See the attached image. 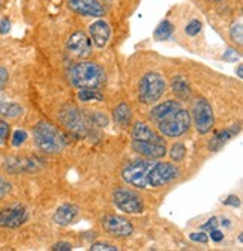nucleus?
I'll list each match as a JSON object with an SVG mask.
<instances>
[{
  "mask_svg": "<svg viewBox=\"0 0 243 251\" xmlns=\"http://www.w3.org/2000/svg\"><path fill=\"white\" fill-rule=\"evenodd\" d=\"M165 87H167V84L161 74L149 73L141 78V81L138 84V98L144 104L155 102L164 95Z\"/></svg>",
  "mask_w": 243,
  "mask_h": 251,
  "instance_id": "nucleus-4",
  "label": "nucleus"
},
{
  "mask_svg": "<svg viewBox=\"0 0 243 251\" xmlns=\"http://www.w3.org/2000/svg\"><path fill=\"white\" fill-rule=\"evenodd\" d=\"M225 204H231V206H239V204H240V200H239V197H236V196H230V197L225 200Z\"/></svg>",
  "mask_w": 243,
  "mask_h": 251,
  "instance_id": "nucleus-40",
  "label": "nucleus"
},
{
  "mask_svg": "<svg viewBox=\"0 0 243 251\" xmlns=\"http://www.w3.org/2000/svg\"><path fill=\"white\" fill-rule=\"evenodd\" d=\"M240 59V54L239 51H236L234 49H227L225 53H224V60L225 62H236Z\"/></svg>",
  "mask_w": 243,
  "mask_h": 251,
  "instance_id": "nucleus-31",
  "label": "nucleus"
},
{
  "mask_svg": "<svg viewBox=\"0 0 243 251\" xmlns=\"http://www.w3.org/2000/svg\"><path fill=\"white\" fill-rule=\"evenodd\" d=\"M66 49H68V53L72 57L86 59L92 54V42L84 32L77 30L69 36L68 44H66Z\"/></svg>",
  "mask_w": 243,
  "mask_h": 251,
  "instance_id": "nucleus-9",
  "label": "nucleus"
},
{
  "mask_svg": "<svg viewBox=\"0 0 243 251\" xmlns=\"http://www.w3.org/2000/svg\"><path fill=\"white\" fill-rule=\"evenodd\" d=\"M131 118H132V115H131V108H129L128 104L122 102V104H119L116 107V110H114V121L122 128L128 126L131 124Z\"/></svg>",
  "mask_w": 243,
  "mask_h": 251,
  "instance_id": "nucleus-21",
  "label": "nucleus"
},
{
  "mask_svg": "<svg viewBox=\"0 0 243 251\" xmlns=\"http://www.w3.org/2000/svg\"><path fill=\"white\" fill-rule=\"evenodd\" d=\"M29 218V212L23 206H9L0 211V227H8V229H15V227L23 226Z\"/></svg>",
  "mask_w": 243,
  "mask_h": 251,
  "instance_id": "nucleus-11",
  "label": "nucleus"
},
{
  "mask_svg": "<svg viewBox=\"0 0 243 251\" xmlns=\"http://www.w3.org/2000/svg\"><path fill=\"white\" fill-rule=\"evenodd\" d=\"M60 119H62V122L66 126H68L72 132H75V134H84L86 126H84V122H83V118L80 116V113L75 108H69L66 113H62Z\"/></svg>",
  "mask_w": 243,
  "mask_h": 251,
  "instance_id": "nucleus-17",
  "label": "nucleus"
},
{
  "mask_svg": "<svg viewBox=\"0 0 243 251\" xmlns=\"http://www.w3.org/2000/svg\"><path fill=\"white\" fill-rule=\"evenodd\" d=\"M11 29V23L8 18H3L2 21H0V33H8Z\"/></svg>",
  "mask_w": 243,
  "mask_h": 251,
  "instance_id": "nucleus-38",
  "label": "nucleus"
},
{
  "mask_svg": "<svg viewBox=\"0 0 243 251\" xmlns=\"http://www.w3.org/2000/svg\"><path fill=\"white\" fill-rule=\"evenodd\" d=\"M9 135V125L0 119V145H5Z\"/></svg>",
  "mask_w": 243,
  "mask_h": 251,
  "instance_id": "nucleus-29",
  "label": "nucleus"
},
{
  "mask_svg": "<svg viewBox=\"0 0 243 251\" xmlns=\"http://www.w3.org/2000/svg\"><path fill=\"white\" fill-rule=\"evenodd\" d=\"M170 155H171V159H173V161H176V163L182 161V159L185 158V155H186V148H185V145H183V143H176V145H173V148H171V151H170Z\"/></svg>",
  "mask_w": 243,
  "mask_h": 251,
  "instance_id": "nucleus-26",
  "label": "nucleus"
},
{
  "mask_svg": "<svg viewBox=\"0 0 243 251\" xmlns=\"http://www.w3.org/2000/svg\"><path fill=\"white\" fill-rule=\"evenodd\" d=\"M132 148H134V151L138 152L140 155L150 158V159L162 158L167 153L165 143H150V142H135L134 140Z\"/></svg>",
  "mask_w": 243,
  "mask_h": 251,
  "instance_id": "nucleus-14",
  "label": "nucleus"
},
{
  "mask_svg": "<svg viewBox=\"0 0 243 251\" xmlns=\"http://www.w3.org/2000/svg\"><path fill=\"white\" fill-rule=\"evenodd\" d=\"M173 32H174V26L168 20H164L156 27V30H155V38H156L158 41H165L173 35Z\"/></svg>",
  "mask_w": 243,
  "mask_h": 251,
  "instance_id": "nucleus-22",
  "label": "nucleus"
},
{
  "mask_svg": "<svg viewBox=\"0 0 243 251\" xmlns=\"http://www.w3.org/2000/svg\"><path fill=\"white\" fill-rule=\"evenodd\" d=\"M180 175V170L174 164L170 163H155L150 175H149V184L152 188H159L167 185L168 182L177 179Z\"/></svg>",
  "mask_w": 243,
  "mask_h": 251,
  "instance_id": "nucleus-6",
  "label": "nucleus"
},
{
  "mask_svg": "<svg viewBox=\"0 0 243 251\" xmlns=\"http://www.w3.org/2000/svg\"><path fill=\"white\" fill-rule=\"evenodd\" d=\"M9 190H11V185L8 184V182L2 176H0V200H2L9 193Z\"/></svg>",
  "mask_w": 243,
  "mask_h": 251,
  "instance_id": "nucleus-33",
  "label": "nucleus"
},
{
  "mask_svg": "<svg viewBox=\"0 0 243 251\" xmlns=\"http://www.w3.org/2000/svg\"><path fill=\"white\" fill-rule=\"evenodd\" d=\"M90 250H93V251H117V247H114L111 244H107V242H96L90 247Z\"/></svg>",
  "mask_w": 243,
  "mask_h": 251,
  "instance_id": "nucleus-30",
  "label": "nucleus"
},
{
  "mask_svg": "<svg viewBox=\"0 0 243 251\" xmlns=\"http://www.w3.org/2000/svg\"><path fill=\"white\" fill-rule=\"evenodd\" d=\"M113 199L116 206L126 214H141L144 211V203L141 197L131 190H117Z\"/></svg>",
  "mask_w": 243,
  "mask_h": 251,
  "instance_id": "nucleus-8",
  "label": "nucleus"
},
{
  "mask_svg": "<svg viewBox=\"0 0 243 251\" xmlns=\"http://www.w3.org/2000/svg\"><path fill=\"white\" fill-rule=\"evenodd\" d=\"M201 27H203V25H201V21H200V20H192V21H189L188 25H186L185 32H186L189 36H195V35H198V33L201 32Z\"/></svg>",
  "mask_w": 243,
  "mask_h": 251,
  "instance_id": "nucleus-27",
  "label": "nucleus"
},
{
  "mask_svg": "<svg viewBox=\"0 0 243 251\" xmlns=\"http://www.w3.org/2000/svg\"><path fill=\"white\" fill-rule=\"evenodd\" d=\"M78 100L83 102H89V101H102L104 97L95 89H81L78 92Z\"/></svg>",
  "mask_w": 243,
  "mask_h": 251,
  "instance_id": "nucleus-24",
  "label": "nucleus"
},
{
  "mask_svg": "<svg viewBox=\"0 0 243 251\" xmlns=\"http://www.w3.org/2000/svg\"><path fill=\"white\" fill-rule=\"evenodd\" d=\"M189 238H191V241H194V242H201V244H206V242L209 241L207 235L203 233V232H200V233H191Z\"/></svg>",
  "mask_w": 243,
  "mask_h": 251,
  "instance_id": "nucleus-34",
  "label": "nucleus"
},
{
  "mask_svg": "<svg viewBox=\"0 0 243 251\" xmlns=\"http://www.w3.org/2000/svg\"><path fill=\"white\" fill-rule=\"evenodd\" d=\"M102 227L104 230L108 232L110 235H114L119 238H126L131 236L132 232H134V226L131 224V221H128L123 217L119 215H107L102 218Z\"/></svg>",
  "mask_w": 243,
  "mask_h": 251,
  "instance_id": "nucleus-10",
  "label": "nucleus"
},
{
  "mask_svg": "<svg viewBox=\"0 0 243 251\" xmlns=\"http://www.w3.org/2000/svg\"><path fill=\"white\" fill-rule=\"evenodd\" d=\"M89 33L93 41V44L99 49H104L108 44L110 35H111V29H110L108 23L104 20H98L89 26Z\"/></svg>",
  "mask_w": 243,
  "mask_h": 251,
  "instance_id": "nucleus-13",
  "label": "nucleus"
},
{
  "mask_svg": "<svg viewBox=\"0 0 243 251\" xmlns=\"http://www.w3.org/2000/svg\"><path fill=\"white\" fill-rule=\"evenodd\" d=\"M71 81L78 89H96L104 84L105 73L98 63L80 62L71 68Z\"/></svg>",
  "mask_w": 243,
  "mask_h": 251,
  "instance_id": "nucleus-1",
  "label": "nucleus"
},
{
  "mask_svg": "<svg viewBox=\"0 0 243 251\" xmlns=\"http://www.w3.org/2000/svg\"><path fill=\"white\" fill-rule=\"evenodd\" d=\"M210 238L215 242H221V241L224 239V233L221 232V230H218V229H213V230H210Z\"/></svg>",
  "mask_w": 243,
  "mask_h": 251,
  "instance_id": "nucleus-36",
  "label": "nucleus"
},
{
  "mask_svg": "<svg viewBox=\"0 0 243 251\" xmlns=\"http://www.w3.org/2000/svg\"><path fill=\"white\" fill-rule=\"evenodd\" d=\"M219 223H218V218H212V220H209L206 224H203L201 226V229L203 230H213V229H216V226H218Z\"/></svg>",
  "mask_w": 243,
  "mask_h": 251,
  "instance_id": "nucleus-35",
  "label": "nucleus"
},
{
  "mask_svg": "<svg viewBox=\"0 0 243 251\" xmlns=\"http://www.w3.org/2000/svg\"><path fill=\"white\" fill-rule=\"evenodd\" d=\"M132 139L135 142H150V143H165L164 139L155 132L150 126H147L143 122L135 124V126L132 128Z\"/></svg>",
  "mask_w": 243,
  "mask_h": 251,
  "instance_id": "nucleus-15",
  "label": "nucleus"
},
{
  "mask_svg": "<svg viewBox=\"0 0 243 251\" xmlns=\"http://www.w3.org/2000/svg\"><path fill=\"white\" fill-rule=\"evenodd\" d=\"M230 38L233 42H236L237 45L243 44V26H242V21H237L231 26L230 29Z\"/></svg>",
  "mask_w": 243,
  "mask_h": 251,
  "instance_id": "nucleus-25",
  "label": "nucleus"
},
{
  "mask_svg": "<svg viewBox=\"0 0 243 251\" xmlns=\"http://www.w3.org/2000/svg\"><path fill=\"white\" fill-rule=\"evenodd\" d=\"M8 81V71L5 68H0V86H3Z\"/></svg>",
  "mask_w": 243,
  "mask_h": 251,
  "instance_id": "nucleus-39",
  "label": "nucleus"
},
{
  "mask_svg": "<svg viewBox=\"0 0 243 251\" xmlns=\"http://www.w3.org/2000/svg\"><path fill=\"white\" fill-rule=\"evenodd\" d=\"M0 113L6 118H18L23 113V108L17 102H5L3 107L0 108Z\"/></svg>",
  "mask_w": 243,
  "mask_h": 251,
  "instance_id": "nucleus-23",
  "label": "nucleus"
},
{
  "mask_svg": "<svg viewBox=\"0 0 243 251\" xmlns=\"http://www.w3.org/2000/svg\"><path fill=\"white\" fill-rule=\"evenodd\" d=\"M27 139V132L23 131V129H17L14 132V137H12V145L14 146H20V145H23Z\"/></svg>",
  "mask_w": 243,
  "mask_h": 251,
  "instance_id": "nucleus-28",
  "label": "nucleus"
},
{
  "mask_svg": "<svg viewBox=\"0 0 243 251\" xmlns=\"http://www.w3.org/2000/svg\"><path fill=\"white\" fill-rule=\"evenodd\" d=\"M68 6L80 15L102 17L105 12L98 0H68Z\"/></svg>",
  "mask_w": 243,
  "mask_h": 251,
  "instance_id": "nucleus-12",
  "label": "nucleus"
},
{
  "mask_svg": "<svg viewBox=\"0 0 243 251\" xmlns=\"http://www.w3.org/2000/svg\"><path fill=\"white\" fill-rule=\"evenodd\" d=\"M237 77H239V78H242V77H243V68H242V65H240V66H237Z\"/></svg>",
  "mask_w": 243,
  "mask_h": 251,
  "instance_id": "nucleus-41",
  "label": "nucleus"
},
{
  "mask_svg": "<svg viewBox=\"0 0 243 251\" xmlns=\"http://www.w3.org/2000/svg\"><path fill=\"white\" fill-rule=\"evenodd\" d=\"M3 104H5V98H3L2 92H0V108H2V107H3Z\"/></svg>",
  "mask_w": 243,
  "mask_h": 251,
  "instance_id": "nucleus-42",
  "label": "nucleus"
},
{
  "mask_svg": "<svg viewBox=\"0 0 243 251\" xmlns=\"http://www.w3.org/2000/svg\"><path fill=\"white\" fill-rule=\"evenodd\" d=\"M180 108H182L180 102L170 100V101H165V102H162V104H159V105L155 107V108L150 111V118H152L153 121L159 122V121L165 119L167 116L173 115V113H176V111L180 110Z\"/></svg>",
  "mask_w": 243,
  "mask_h": 251,
  "instance_id": "nucleus-19",
  "label": "nucleus"
},
{
  "mask_svg": "<svg viewBox=\"0 0 243 251\" xmlns=\"http://www.w3.org/2000/svg\"><path fill=\"white\" fill-rule=\"evenodd\" d=\"M210 2H222V0H210Z\"/></svg>",
  "mask_w": 243,
  "mask_h": 251,
  "instance_id": "nucleus-43",
  "label": "nucleus"
},
{
  "mask_svg": "<svg viewBox=\"0 0 243 251\" xmlns=\"http://www.w3.org/2000/svg\"><path fill=\"white\" fill-rule=\"evenodd\" d=\"M239 131H240V124L231 125L230 128H225V129H222V131H219V132L213 137V139L209 142V149L213 151V152L219 151L225 143H228V142L233 139V137H236V135L239 134Z\"/></svg>",
  "mask_w": 243,
  "mask_h": 251,
  "instance_id": "nucleus-16",
  "label": "nucleus"
},
{
  "mask_svg": "<svg viewBox=\"0 0 243 251\" xmlns=\"http://www.w3.org/2000/svg\"><path fill=\"white\" fill-rule=\"evenodd\" d=\"M189 126H191V115L183 108L159 121V131L167 137H179L185 134L189 129Z\"/></svg>",
  "mask_w": 243,
  "mask_h": 251,
  "instance_id": "nucleus-5",
  "label": "nucleus"
},
{
  "mask_svg": "<svg viewBox=\"0 0 243 251\" xmlns=\"http://www.w3.org/2000/svg\"><path fill=\"white\" fill-rule=\"evenodd\" d=\"M171 90H173V94L177 97L179 100L182 101H186L191 98L192 95V90H191V86L188 83V80L185 77H174L173 81H171Z\"/></svg>",
  "mask_w": 243,
  "mask_h": 251,
  "instance_id": "nucleus-20",
  "label": "nucleus"
},
{
  "mask_svg": "<svg viewBox=\"0 0 243 251\" xmlns=\"http://www.w3.org/2000/svg\"><path fill=\"white\" fill-rule=\"evenodd\" d=\"M93 122L98 126H107L108 125V118L104 115V113H95V115H93Z\"/></svg>",
  "mask_w": 243,
  "mask_h": 251,
  "instance_id": "nucleus-32",
  "label": "nucleus"
},
{
  "mask_svg": "<svg viewBox=\"0 0 243 251\" xmlns=\"http://www.w3.org/2000/svg\"><path fill=\"white\" fill-rule=\"evenodd\" d=\"M192 116H194L195 128L200 134H207L212 129L213 122H215L213 110L206 100H198L194 102Z\"/></svg>",
  "mask_w": 243,
  "mask_h": 251,
  "instance_id": "nucleus-7",
  "label": "nucleus"
},
{
  "mask_svg": "<svg viewBox=\"0 0 243 251\" xmlns=\"http://www.w3.org/2000/svg\"><path fill=\"white\" fill-rule=\"evenodd\" d=\"M77 215H78V208L75 206V204L65 203L56 211L53 220L59 226H68V224H71L77 218Z\"/></svg>",
  "mask_w": 243,
  "mask_h": 251,
  "instance_id": "nucleus-18",
  "label": "nucleus"
},
{
  "mask_svg": "<svg viewBox=\"0 0 243 251\" xmlns=\"http://www.w3.org/2000/svg\"><path fill=\"white\" fill-rule=\"evenodd\" d=\"M155 161H152L150 158L147 159H135V161L129 163L123 172L122 177L125 182H128L132 187H138V188H150L149 184V175L153 167Z\"/></svg>",
  "mask_w": 243,
  "mask_h": 251,
  "instance_id": "nucleus-3",
  "label": "nucleus"
},
{
  "mask_svg": "<svg viewBox=\"0 0 243 251\" xmlns=\"http://www.w3.org/2000/svg\"><path fill=\"white\" fill-rule=\"evenodd\" d=\"M33 137H35L36 146L44 153H51V155L59 153L65 146L62 134L51 124H47V122H39L35 126Z\"/></svg>",
  "mask_w": 243,
  "mask_h": 251,
  "instance_id": "nucleus-2",
  "label": "nucleus"
},
{
  "mask_svg": "<svg viewBox=\"0 0 243 251\" xmlns=\"http://www.w3.org/2000/svg\"><path fill=\"white\" fill-rule=\"evenodd\" d=\"M71 248L72 247L68 242H57V244L53 245V250H56V251H69Z\"/></svg>",
  "mask_w": 243,
  "mask_h": 251,
  "instance_id": "nucleus-37",
  "label": "nucleus"
}]
</instances>
